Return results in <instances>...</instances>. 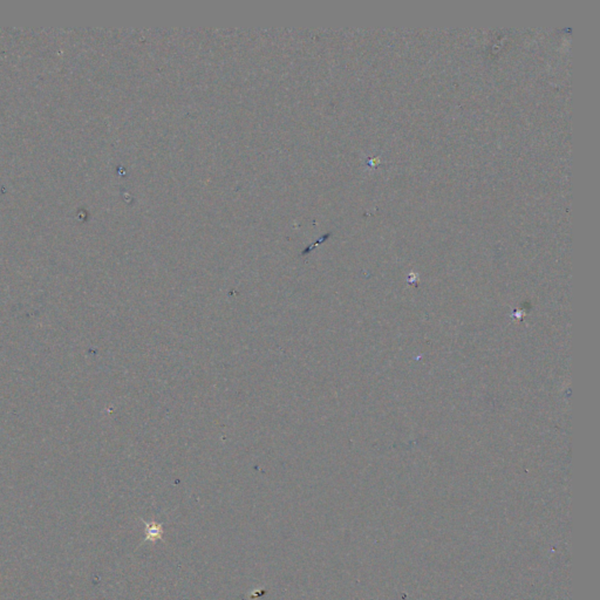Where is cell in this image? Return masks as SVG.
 Wrapping results in <instances>:
<instances>
[{
    "instance_id": "1",
    "label": "cell",
    "mask_w": 600,
    "mask_h": 600,
    "mask_svg": "<svg viewBox=\"0 0 600 600\" xmlns=\"http://www.w3.org/2000/svg\"><path fill=\"white\" fill-rule=\"evenodd\" d=\"M143 524L145 525V542L156 543L163 539V523H157V522H145L142 520Z\"/></svg>"
}]
</instances>
